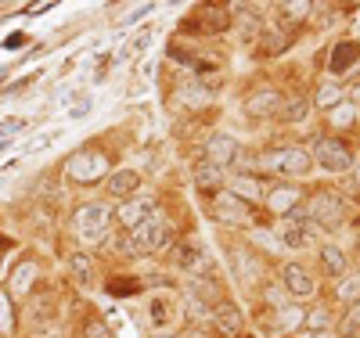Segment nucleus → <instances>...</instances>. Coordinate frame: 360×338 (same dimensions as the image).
I'll return each mask as SVG.
<instances>
[{
	"mask_svg": "<svg viewBox=\"0 0 360 338\" xmlns=\"http://www.w3.org/2000/svg\"><path fill=\"white\" fill-rule=\"evenodd\" d=\"M169 238H173V230H169V220L162 216V212H155L148 223L130 230V245H134V252H141V256L144 252H162L169 245Z\"/></svg>",
	"mask_w": 360,
	"mask_h": 338,
	"instance_id": "obj_1",
	"label": "nucleus"
},
{
	"mask_svg": "<svg viewBox=\"0 0 360 338\" xmlns=\"http://www.w3.org/2000/svg\"><path fill=\"white\" fill-rule=\"evenodd\" d=\"M108 223H112V209H108L105 202H90V205H83V209L76 212V230H79V238H86V241L105 238Z\"/></svg>",
	"mask_w": 360,
	"mask_h": 338,
	"instance_id": "obj_2",
	"label": "nucleus"
},
{
	"mask_svg": "<svg viewBox=\"0 0 360 338\" xmlns=\"http://www.w3.org/2000/svg\"><path fill=\"white\" fill-rule=\"evenodd\" d=\"M310 220L321 223V227H328V230L342 227V220H346V202H342L339 195H332V191H321V195L310 202Z\"/></svg>",
	"mask_w": 360,
	"mask_h": 338,
	"instance_id": "obj_3",
	"label": "nucleus"
},
{
	"mask_svg": "<svg viewBox=\"0 0 360 338\" xmlns=\"http://www.w3.org/2000/svg\"><path fill=\"white\" fill-rule=\"evenodd\" d=\"M314 155H317V162H321L324 169H332V173H342V169H349V166H353L346 144H342V141H332V137L314 141Z\"/></svg>",
	"mask_w": 360,
	"mask_h": 338,
	"instance_id": "obj_4",
	"label": "nucleus"
},
{
	"mask_svg": "<svg viewBox=\"0 0 360 338\" xmlns=\"http://www.w3.org/2000/svg\"><path fill=\"white\" fill-rule=\"evenodd\" d=\"M58 313H62V306H58V299H54L51 292L25 306V320L33 324L37 331H47L51 324H58Z\"/></svg>",
	"mask_w": 360,
	"mask_h": 338,
	"instance_id": "obj_5",
	"label": "nucleus"
},
{
	"mask_svg": "<svg viewBox=\"0 0 360 338\" xmlns=\"http://www.w3.org/2000/svg\"><path fill=\"white\" fill-rule=\"evenodd\" d=\"M266 169H274V173H292V176H299V173H307L310 169V159L303 155L299 148H281V151H274V155L266 159Z\"/></svg>",
	"mask_w": 360,
	"mask_h": 338,
	"instance_id": "obj_6",
	"label": "nucleus"
},
{
	"mask_svg": "<svg viewBox=\"0 0 360 338\" xmlns=\"http://www.w3.org/2000/svg\"><path fill=\"white\" fill-rule=\"evenodd\" d=\"M155 198H134V202H127L123 209H119V223H123L127 230H134V227H141V223H148V220H152L155 216Z\"/></svg>",
	"mask_w": 360,
	"mask_h": 338,
	"instance_id": "obj_7",
	"label": "nucleus"
},
{
	"mask_svg": "<svg viewBox=\"0 0 360 338\" xmlns=\"http://www.w3.org/2000/svg\"><path fill=\"white\" fill-rule=\"evenodd\" d=\"M173 320H176V299L173 295L148 299V324H152L155 331H169Z\"/></svg>",
	"mask_w": 360,
	"mask_h": 338,
	"instance_id": "obj_8",
	"label": "nucleus"
},
{
	"mask_svg": "<svg viewBox=\"0 0 360 338\" xmlns=\"http://www.w3.org/2000/svg\"><path fill=\"white\" fill-rule=\"evenodd\" d=\"M173 263H176L180 270H184V273H195V278H205V273L213 270L198 245H180V249L173 252Z\"/></svg>",
	"mask_w": 360,
	"mask_h": 338,
	"instance_id": "obj_9",
	"label": "nucleus"
},
{
	"mask_svg": "<svg viewBox=\"0 0 360 338\" xmlns=\"http://www.w3.org/2000/svg\"><path fill=\"white\" fill-rule=\"evenodd\" d=\"M105 159L101 155H76L72 162H69V176L72 180H79V183H94V180H101L105 176Z\"/></svg>",
	"mask_w": 360,
	"mask_h": 338,
	"instance_id": "obj_10",
	"label": "nucleus"
},
{
	"mask_svg": "<svg viewBox=\"0 0 360 338\" xmlns=\"http://www.w3.org/2000/svg\"><path fill=\"white\" fill-rule=\"evenodd\" d=\"M234 155H238V144H234V137H227V134H213L209 137V144H205V162H213V166H227V162H234Z\"/></svg>",
	"mask_w": 360,
	"mask_h": 338,
	"instance_id": "obj_11",
	"label": "nucleus"
},
{
	"mask_svg": "<svg viewBox=\"0 0 360 338\" xmlns=\"http://www.w3.org/2000/svg\"><path fill=\"white\" fill-rule=\"evenodd\" d=\"M213 212H217L220 223H245V220H249V205H245L242 198H234L231 191H227V195H217Z\"/></svg>",
	"mask_w": 360,
	"mask_h": 338,
	"instance_id": "obj_12",
	"label": "nucleus"
},
{
	"mask_svg": "<svg viewBox=\"0 0 360 338\" xmlns=\"http://www.w3.org/2000/svg\"><path fill=\"white\" fill-rule=\"evenodd\" d=\"M105 188H108V195L112 198H134V191L141 188V176L134 173V169H119V173H112L108 180H105Z\"/></svg>",
	"mask_w": 360,
	"mask_h": 338,
	"instance_id": "obj_13",
	"label": "nucleus"
},
{
	"mask_svg": "<svg viewBox=\"0 0 360 338\" xmlns=\"http://www.w3.org/2000/svg\"><path fill=\"white\" fill-rule=\"evenodd\" d=\"M213 324H217V331L220 334H227V338H234V334H242V313L234 310L231 302H217V310H213Z\"/></svg>",
	"mask_w": 360,
	"mask_h": 338,
	"instance_id": "obj_14",
	"label": "nucleus"
},
{
	"mask_svg": "<svg viewBox=\"0 0 360 338\" xmlns=\"http://www.w3.org/2000/svg\"><path fill=\"white\" fill-rule=\"evenodd\" d=\"M281 285H285L292 295H310V292H314V278H310L303 266H285V270H281Z\"/></svg>",
	"mask_w": 360,
	"mask_h": 338,
	"instance_id": "obj_15",
	"label": "nucleus"
},
{
	"mask_svg": "<svg viewBox=\"0 0 360 338\" xmlns=\"http://www.w3.org/2000/svg\"><path fill=\"white\" fill-rule=\"evenodd\" d=\"M245 112L249 115H274V112H281V94L278 90H259V94L249 98Z\"/></svg>",
	"mask_w": 360,
	"mask_h": 338,
	"instance_id": "obj_16",
	"label": "nucleus"
},
{
	"mask_svg": "<svg viewBox=\"0 0 360 338\" xmlns=\"http://www.w3.org/2000/svg\"><path fill=\"white\" fill-rule=\"evenodd\" d=\"M195 183H198L202 191H217L220 183H224V169L213 166V162H198L195 166Z\"/></svg>",
	"mask_w": 360,
	"mask_h": 338,
	"instance_id": "obj_17",
	"label": "nucleus"
},
{
	"mask_svg": "<svg viewBox=\"0 0 360 338\" xmlns=\"http://www.w3.org/2000/svg\"><path fill=\"white\" fill-rule=\"evenodd\" d=\"M310 241H314V234L307 223H285L281 227V245H288V249H307Z\"/></svg>",
	"mask_w": 360,
	"mask_h": 338,
	"instance_id": "obj_18",
	"label": "nucleus"
},
{
	"mask_svg": "<svg viewBox=\"0 0 360 338\" xmlns=\"http://www.w3.org/2000/svg\"><path fill=\"white\" fill-rule=\"evenodd\" d=\"M321 266H324V273H332V278H346V256L335 245H324L321 249Z\"/></svg>",
	"mask_w": 360,
	"mask_h": 338,
	"instance_id": "obj_19",
	"label": "nucleus"
},
{
	"mask_svg": "<svg viewBox=\"0 0 360 338\" xmlns=\"http://www.w3.org/2000/svg\"><path fill=\"white\" fill-rule=\"evenodd\" d=\"M231 195H234V198H242L245 205H249V202H259V198H263L259 183H256L252 176H234V180H231Z\"/></svg>",
	"mask_w": 360,
	"mask_h": 338,
	"instance_id": "obj_20",
	"label": "nucleus"
},
{
	"mask_svg": "<svg viewBox=\"0 0 360 338\" xmlns=\"http://www.w3.org/2000/svg\"><path fill=\"white\" fill-rule=\"evenodd\" d=\"M33 281H37V266H33V263H22V266L15 270V278H11V292H15V295H29Z\"/></svg>",
	"mask_w": 360,
	"mask_h": 338,
	"instance_id": "obj_21",
	"label": "nucleus"
},
{
	"mask_svg": "<svg viewBox=\"0 0 360 338\" xmlns=\"http://www.w3.org/2000/svg\"><path fill=\"white\" fill-rule=\"evenodd\" d=\"M307 11H310L307 0H295V4H281V8H278L281 25H295V22H303V18H307Z\"/></svg>",
	"mask_w": 360,
	"mask_h": 338,
	"instance_id": "obj_22",
	"label": "nucleus"
},
{
	"mask_svg": "<svg viewBox=\"0 0 360 338\" xmlns=\"http://www.w3.org/2000/svg\"><path fill=\"white\" fill-rule=\"evenodd\" d=\"M353 61H356V44H339L335 54H332V72H342Z\"/></svg>",
	"mask_w": 360,
	"mask_h": 338,
	"instance_id": "obj_23",
	"label": "nucleus"
},
{
	"mask_svg": "<svg viewBox=\"0 0 360 338\" xmlns=\"http://www.w3.org/2000/svg\"><path fill=\"white\" fill-rule=\"evenodd\" d=\"M307 112H310V101H299V98H295V101H285L278 115H281L285 122H303Z\"/></svg>",
	"mask_w": 360,
	"mask_h": 338,
	"instance_id": "obj_24",
	"label": "nucleus"
},
{
	"mask_svg": "<svg viewBox=\"0 0 360 338\" xmlns=\"http://www.w3.org/2000/svg\"><path fill=\"white\" fill-rule=\"evenodd\" d=\"M335 101H342V90H339L335 83L321 86V90H317V98H314V105H317V108H332Z\"/></svg>",
	"mask_w": 360,
	"mask_h": 338,
	"instance_id": "obj_25",
	"label": "nucleus"
},
{
	"mask_svg": "<svg viewBox=\"0 0 360 338\" xmlns=\"http://www.w3.org/2000/svg\"><path fill=\"white\" fill-rule=\"evenodd\" d=\"M180 101H184V105H191V108H202V105H209V90L184 86V90H180Z\"/></svg>",
	"mask_w": 360,
	"mask_h": 338,
	"instance_id": "obj_26",
	"label": "nucleus"
},
{
	"mask_svg": "<svg viewBox=\"0 0 360 338\" xmlns=\"http://www.w3.org/2000/svg\"><path fill=\"white\" fill-rule=\"evenodd\" d=\"M339 299H346V302H353V299H360V273H346L342 278V285H339Z\"/></svg>",
	"mask_w": 360,
	"mask_h": 338,
	"instance_id": "obj_27",
	"label": "nucleus"
},
{
	"mask_svg": "<svg viewBox=\"0 0 360 338\" xmlns=\"http://www.w3.org/2000/svg\"><path fill=\"white\" fill-rule=\"evenodd\" d=\"M15 331V317H11V302L8 295L0 292V334H11Z\"/></svg>",
	"mask_w": 360,
	"mask_h": 338,
	"instance_id": "obj_28",
	"label": "nucleus"
},
{
	"mask_svg": "<svg viewBox=\"0 0 360 338\" xmlns=\"http://www.w3.org/2000/svg\"><path fill=\"white\" fill-rule=\"evenodd\" d=\"M339 331H342L346 338H356V334H360V302L346 313V320H342V327H339Z\"/></svg>",
	"mask_w": 360,
	"mask_h": 338,
	"instance_id": "obj_29",
	"label": "nucleus"
},
{
	"mask_svg": "<svg viewBox=\"0 0 360 338\" xmlns=\"http://www.w3.org/2000/svg\"><path fill=\"white\" fill-rule=\"evenodd\" d=\"M18 130H25L22 119H0V141H11Z\"/></svg>",
	"mask_w": 360,
	"mask_h": 338,
	"instance_id": "obj_30",
	"label": "nucleus"
},
{
	"mask_svg": "<svg viewBox=\"0 0 360 338\" xmlns=\"http://www.w3.org/2000/svg\"><path fill=\"white\" fill-rule=\"evenodd\" d=\"M69 266H72V273H76V278H90V259H86L83 252H76V256L69 259Z\"/></svg>",
	"mask_w": 360,
	"mask_h": 338,
	"instance_id": "obj_31",
	"label": "nucleus"
},
{
	"mask_svg": "<svg viewBox=\"0 0 360 338\" xmlns=\"http://www.w3.org/2000/svg\"><path fill=\"white\" fill-rule=\"evenodd\" d=\"M295 202V191L292 188H285V191H278L274 198H270V205H274V209H285V205H292Z\"/></svg>",
	"mask_w": 360,
	"mask_h": 338,
	"instance_id": "obj_32",
	"label": "nucleus"
},
{
	"mask_svg": "<svg viewBox=\"0 0 360 338\" xmlns=\"http://www.w3.org/2000/svg\"><path fill=\"white\" fill-rule=\"evenodd\" d=\"M86 338H112L101 324H86Z\"/></svg>",
	"mask_w": 360,
	"mask_h": 338,
	"instance_id": "obj_33",
	"label": "nucleus"
},
{
	"mask_svg": "<svg viewBox=\"0 0 360 338\" xmlns=\"http://www.w3.org/2000/svg\"><path fill=\"white\" fill-rule=\"evenodd\" d=\"M324 324H328V313H317V310H314V313H310V327H324Z\"/></svg>",
	"mask_w": 360,
	"mask_h": 338,
	"instance_id": "obj_34",
	"label": "nucleus"
},
{
	"mask_svg": "<svg viewBox=\"0 0 360 338\" xmlns=\"http://www.w3.org/2000/svg\"><path fill=\"white\" fill-rule=\"evenodd\" d=\"M148 47V33H141V37H134V51H144Z\"/></svg>",
	"mask_w": 360,
	"mask_h": 338,
	"instance_id": "obj_35",
	"label": "nucleus"
},
{
	"mask_svg": "<svg viewBox=\"0 0 360 338\" xmlns=\"http://www.w3.org/2000/svg\"><path fill=\"white\" fill-rule=\"evenodd\" d=\"M353 119V112L349 108H342V112H335V122H349Z\"/></svg>",
	"mask_w": 360,
	"mask_h": 338,
	"instance_id": "obj_36",
	"label": "nucleus"
},
{
	"mask_svg": "<svg viewBox=\"0 0 360 338\" xmlns=\"http://www.w3.org/2000/svg\"><path fill=\"white\" fill-rule=\"evenodd\" d=\"M353 101H360V83L353 86Z\"/></svg>",
	"mask_w": 360,
	"mask_h": 338,
	"instance_id": "obj_37",
	"label": "nucleus"
},
{
	"mask_svg": "<svg viewBox=\"0 0 360 338\" xmlns=\"http://www.w3.org/2000/svg\"><path fill=\"white\" fill-rule=\"evenodd\" d=\"M310 338H335V334H324V331H317V334H310Z\"/></svg>",
	"mask_w": 360,
	"mask_h": 338,
	"instance_id": "obj_38",
	"label": "nucleus"
},
{
	"mask_svg": "<svg viewBox=\"0 0 360 338\" xmlns=\"http://www.w3.org/2000/svg\"><path fill=\"white\" fill-rule=\"evenodd\" d=\"M155 338H176V334H155Z\"/></svg>",
	"mask_w": 360,
	"mask_h": 338,
	"instance_id": "obj_39",
	"label": "nucleus"
}]
</instances>
